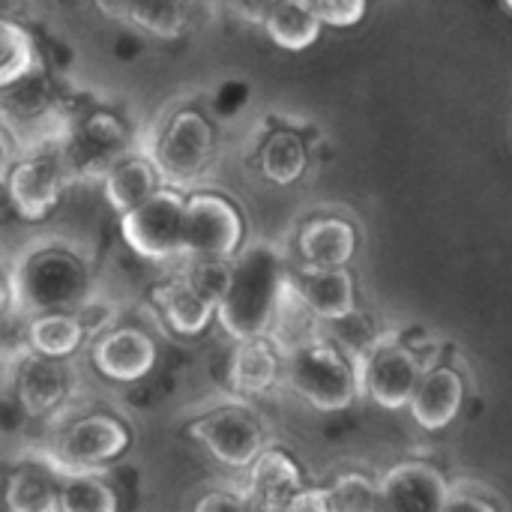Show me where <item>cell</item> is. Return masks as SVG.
<instances>
[{
    "label": "cell",
    "mask_w": 512,
    "mask_h": 512,
    "mask_svg": "<svg viewBox=\"0 0 512 512\" xmlns=\"http://www.w3.org/2000/svg\"><path fill=\"white\" fill-rule=\"evenodd\" d=\"M222 3L246 21H261L264 9L270 6V0H222Z\"/></svg>",
    "instance_id": "836d02e7"
},
{
    "label": "cell",
    "mask_w": 512,
    "mask_h": 512,
    "mask_svg": "<svg viewBox=\"0 0 512 512\" xmlns=\"http://www.w3.org/2000/svg\"><path fill=\"white\" fill-rule=\"evenodd\" d=\"M12 312V285L9 279L0 276V318H6Z\"/></svg>",
    "instance_id": "d590c367"
},
{
    "label": "cell",
    "mask_w": 512,
    "mask_h": 512,
    "mask_svg": "<svg viewBox=\"0 0 512 512\" xmlns=\"http://www.w3.org/2000/svg\"><path fill=\"white\" fill-rule=\"evenodd\" d=\"M246 225L237 204L219 192H186L183 216V258L231 261L243 249Z\"/></svg>",
    "instance_id": "52a82bcc"
},
{
    "label": "cell",
    "mask_w": 512,
    "mask_h": 512,
    "mask_svg": "<svg viewBox=\"0 0 512 512\" xmlns=\"http://www.w3.org/2000/svg\"><path fill=\"white\" fill-rule=\"evenodd\" d=\"M480 492H483V486H474V483H459V486H450L444 510H465V507H471V510L492 512L501 507V504H498L492 495H480Z\"/></svg>",
    "instance_id": "4dcf8cb0"
},
{
    "label": "cell",
    "mask_w": 512,
    "mask_h": 512,
    "mask_svg": "<svg viewBox=\"0 0 512 512\" xmlns=\"http://www.w3.org/2000/svg\"><path fill=\"white\" fill-rule=\"evenodd\" d=\"M159 351L150 333L141 327H111L90 345V363L93 369L114 384H135L144 381L156 369Z\"/></svg>",
    "instance_id": "7c38bea8"
},
{
    "label": "cell",
    "mask_w": 512,
    "mask_h": 512,
    "mask_svg": "<svg viewBox=\"0 0 512 512\" xmlns=\"http://www.w3.org/2000/svg\"><path fill=\"white\" fill-rule=\"evenodd\" d=\"M123 15L156 39H177L189 24L186 0H120Z\"/></svg>",
    "instance_id": "83f0119b"
},
{
    "label": "cell",
    "mask_w": 512,
    "mask_h": 512,
    "mask_svg": "<svg viewBox=\"0 0 512 512\" xmlns=\"http://www.w3.org/2000/svg\"><path fill=\"white\" fill-rule=\"evenodd\" d=\"M258 168L264 180L276 186H291L306 171V144L291 129H276L258 150Z\"/></svg>",
    "instance_id": "4316f807"
},
{
    "label": "cell",
    "mask_w": 512,
    "mask_h": 512,
    "mask_svg": "<svg viewBox=\"0 0 512 512\" xmlns=\"http://www.w3.org/2000/svg\"><path fill=\"white\" fill-rule=\"evenodd\" d=\"M288 510L327 512L330 510V495H327V489H300V492L291 498Z\"/></svg>",
    "instance_id": "d6a6232c"
},
{
    "label": "cell",
    "mask_w": 512,
    "mask_h": 512,
    "mask_svg": "<svg viewBox=\"0 0 512 512\" xmlns=\"http://www.w3.org/2000/svg\"><path fill=\"white\" fill-rule=\"evenodd\" d=\"M357 390L372 396L381 408L399 411L411 402L414 387L423 375L420 357L399 339H375L354 354Z\"/></svg>",
    "instance_id": "ba28073f"
},
{
    "label": "cell",
    "mask_w": 512,
    "mask_h": 512,
    "mask_svg": "<svg viewBox=\"0 0 512 512\" xmlns=\"http://www.w3.org/2000/svg\"><path fill=\"white\" fill-rule=\"evenodd\" d=\"M132 444L129 426L114 414H84L66 423L42 462L54 471H99L117 462Z\"/></svg>",
    "instance_id": "8992f818"
},
{
    "label": "cell",
    "mask_w": 512,
    "mask_h": 512,
    "mask_svg": "<svg viewBox=\"0 0 512 512\" xmlns=\"http://www.w3.org/2000/svg\"><path fill=\"white\" fill-rule=\"evenodd\" d=\"M153 306L165 327L180 339H195L216 321V297H210L186 270L153 285Z\"/></svg>",
    "instance_id": "4fadbf2b"
},
{
    "label": "cell",
    "mask_w": 512,
    "mask_h": 512,
    "mask_svg": "<svg viewBox=\"0 0 512 512\" xmlns=\"http://www.w3.org/2000/svg\"><path fill=\"white\" fill-rule=\"evenodd\" d=\"M306 489L297 462L285 450L264 447L246 468V498L258 510H288L291 498Z\"/></svg>",
    "instance_id": "e0dca14e"
},
{
    "label": "cell",
    "mask_w": 512,
    "mask_h": 512,
    "mask_svg": "<svg viewBox=\"0 0 512 512\" xmlns=\"http://www.w3.org/2000/svg\"><path fill=\"white\" fill-rule=\"evenodd\" d=\"M303 264L312 267H348L357 249V234L345 219H312L297 240Z\"/></svg>",
    "instance_id": "603a6c76"
},
{
    "label": "cell",
    "mask_w": 512,
    "mask_h": 512,
    "mask_svg": "<svg viewBox=\"0 0 512 512\" xmlns=\"http://www.w3.org/2000/svg\"><path fill=\"white\" fill-rule=\"evenodd\" d=\"M87 339L84 321L78 312L69 309H54V312H36L27 315L24 321V342L27 351L54 357V360H69Z\"/></svg>",
    "instance_id": "ffe728a7"
},
{
    "label": "cell",
    "mask_w": 512,
    "mask_h": 512,
    "mask_svg": "<svg viewBox=\"0 0 512 512\" xmlns=\"http://www.w3.org/2000/svg\"><path fill=\"white\" fill-rule=\"evenodd\" d=\"M321 21L330 27H354L366 15V0H312Z\"/></svg>",
    "instance_id": "f546056e"
},
{
    "label": "cell",
    "mask_w": 512,
    "mask_h": 512,
    "mask_svg": "<svg viewBox=\"0 0 512 512\" xmlns=\"http://www.w3.org/2000/svg\"><path fill=\"white\" fill-rule=\"evenodd\" d=\"M159 186H162V177H159L153 159L144 153H126L102 174V195L114 213L132 210L147 195H153Z\"/></svg>",
    "instance_id": "44dd1931"
},
{
    "label": "cell",
    "mask_w": 512,
    "mask_h": 512,
    "mask_svg": "<svg viewBox=\"0 0 512 512\" xmlns=\"http://www.w3.org/2000/svg\"><path fill=\"white\" fill-rule=\"evenodd\" d=\"M189 438L219 465L246 471L267 447L261 420L243 405H219L189 423Z\"/></svg>",
    "instance_id": "9c48e42d"
},
{
    "label": "cell",
    "mask_w": 512,
    "mask_h": 512,
    "mask_svg": "<svg viewBox=\"0 0 512 512\" xmlns=\"http://www.w3.org/2000/svg\"><path fill=\"white\" fill-rule=\"evenodd\" d=\"M12 309L24 315L69 309L78 312L90 300V267L63 243H39L27 249L12 276Z\"/></svg>",
    "instance_id": "7a4b0ae2"
},
{
    "label": "cell",
    "mask_w": 512,
    "mask_h": 512,
    "mask_svg": "<svg viewBox=\"0 0 512 512\" xmlns=\"http://www.w3.org/2000/svg\"><path fill=\"white\" fill-rule=\"evenodd\" d=\"M69 180H72V174L57 147V150H36L30 156L15 159L3 186H6L12 210L21 219L42 222L60 204Z\"/></svg>",
    "instance_id": "8fae6325"
},
{
    "label": "cell",
    "mask_w": 512,
    "mask_h": 512,
    "mask_svg": "<svg viewBox=\"0 0 512 512\" xmlns=\"http://www.w3.org/2000/svg\"><path fill=\"white\" fill-rule=\"evenodd\" d=\"M285 288L288 264L276 246L258 243L240 249L231 258L228 285L216 303V321L234 342L249 336H267L276 321Z\"/></svg>",
    "instance_id": "6da1fadb"
},
{
    "label": "cell",
    "mask_w": 512,
    "mask_h": 512,
    "mask_svg": "<svg viewBox=\"0 0 512 512\" xmlns=\"http://www.w3.org/2000/svg\"><path fill=\"white\" fill-rule=\"evenodd\" d=\"M264 33L285 51H306L321 36V15L312 0H270L261 15Z\"/></svg>",
    "instance_id": "7402d4cb"
},
{
    "label": "cell",
    "mask_w": 512,
    "mask_h": 512,
    "mask_svg": "<svg viewBox=\"0 0 512 512\" xmlns=\"http://www.w3.org/2000/svg\"><path fill=\"white\" fill-rule=\"evenodd\" d=\"M507 3H510V9H512V0H507Z\"/></svg>",
    "instance_id": "8d00e7d4"
},
{
    "label": "cell",
    "mask_w": 512,
    "mask_h": 512,
    "mask_svg": "<svg viewBox=\"0 0 512 512\" xmlns=\"http://www.w3.org/2000/svg\"><path fill=\"white\" fill-rule=\"evenodd\" d=\"M117 492L96 471L57 474V510L60 512H114Z\"/></svg>",
    "instance_id": "484cf974"
},
{
    "label": "cell",
    "mask_w": 512,
    "mask_h": 512,
    "mask_svg": "<svg viewBox=\"0 0 512 512\" xmlns=\"http://www.w3.org/2000/svg\"><path fill=\"white\" fill-rule=\"evenodd\" d=\"M288 276L294 294L318 321H345L354 315V279L345 267L303 264Z\"/></svg>",
    "instance_id": "9a60e30c"
},
{
    "label": "cell",
    "mask_w": 512,
    "mask_h": 512,
    "mask_svg": "<svg viewBox=\"0 0 512 512\" xmlns=\"http://www.w3.org/2000/svg\"><path fill=\"white\" fill-rule=\"evenodd\" d=\"M291 390L318 411H345L357 396V366L336 342L312 333L282 351Z\"/></svg>",
    "instance_id": "3957f363"
},
{
    "label": "cell",
    "mask_w": 512,
    "mask_h": 512,
    "mask_svg": "<svg viewBox=\"0 0 512 512\" xmlns=\"http://www.w3.org/2000/svg\"><path fill=\"white\" fill-rule=\"evenodd\" d=\"M183 216L186 192L162 183L141 204L120 213V237L138 258L165 264L183 258Z\"/></svg>",
    "instance_id": "5b68a950"
},
{
    "label": "cell",
    "mask_w": 512,
    "mask_h": 512,
    "mask_svg": "<svg viewBox=\"0 0 512 512\" xmlns=\"http://www.w3.org/2000/svg\"><path fill=\"white\" fill-rule=\"evenodd\" d=\"M450 483L426 462H405L378 483L381 510H444Z\"/></svg>",
    "instance_id": "2e32d148"
},
{
    "label": "cell",
    "mask_w": 512,
    "mask_h": 512,
    "mask_svg": "<svg viewBox=\"0 0 512 512\" xmlns=\"http://www.w3.org/2000/svg\"><path fill=\"white\" fill-rule=\"evenodd\" d=\"M282 360L285 354L273 342V336L237 339L228 360V387L237 396H264L279 381Z\"/></svg>",
    "instance_id": "ac0fdd59"
},
{
    "label": "cell",
    "mask_w": 512,
    "mask_h": 512,
    "mask_svg": "<svg viewBox=\"0 0 512 512\" xmlns=\"http://www.w3.org/2000/svg\"><path fill=\"white\" fill-rule=\"evenodd\" d=\"M330 510H381V495H378V486L363 477V474H345L339 477L330 489Z\"/></svg>",
    "instance_id": "f1b7e54d"
},
{
    "label": "cell",
    "mask_w": 512,
    "mask_h": 512,
    "mask_svg": "<svg viewBox=\"0 0 512 512\" xmlns=\"http://www.w3.org/2000/svg\"><path fill=\"white\" fill-rule=\"evenodd\" d=\"M72 393V375L63 360L42 354H21L15 363V399L27 417L57 414Z\"/></svg>",
    "instance_id": "5bb4252c"
},
{
    "label": "cell",
    "mask_w": 512,
    "mask_h": 512,
    "mask_svg": "<svg viewBox=\"0 0 512 512\" xmlns=\"http://www.w3.org/2000/svg\"><path fill=\"white\" fill-rule=\"evenodd\" d=\"M165 186L189 192L216 156V129L195 105L171 111L147 153Z\"/></svg>",
    "instance_id": "277c9868"
},
{
    "label": "cell",
    "mask_w": 512,
    "mask_h": 512,
    "mask_svg": "<svg viewBox=\"0 0 512 512\" xmlns=\"http://www.w3.org/2000/svg\"><path fill=\"white\" fill-rule=\"evenodd\" d=\"M15 159H18L15 141H12V135L6 132V126H0V183H6V174H9V168L15 165Z\"/></svg>",
    "instance_id": "e575fe53"
},
{
    "label": "cell",
    "mask_w": 512,
    "mask_h": 512,
    "mask_svg": "<svg viewBox=\"0 0 512 512\" xmlns=\"http://www.w3.org/2000/svg\"><path fill=\"white\" fill-rule=\"evenodd\" d=\"M3 504L12 512L57 510V474L42 465H21L3 483Z\"/></svg>",
    "instance_id": "cb8c5ba5"
},
{
    "label": "cell",
    "mask_w": 512,
    "mask_h": 512,
    "mask_svg": "<svg viewBox=\"0 0 512 512\" xmlns=\"http://www.w3.org/2000/svg\"><path fill=\"white\" fill-rule=\"evenodd\" d=\"M246 507H252L249 498H246V492H228V489H216V492H210V495H204V498L195 501V510L201 512L246 510Z\"/></svg>",
    "instance_id": "1f68e13d"
},
{
    "label": "cell",
    "mask_w": 512,
    "mask_h": 512,
    "mask_svg": "<svg viewBox=\"0 0 512 512\" xmlns=\"http://www.w3.org/2000/svg\"><path fill=\"white\" fill-rule=\"evenodd\" d=\"M462 399H465V384L462 378L453 372V369H423L417 387H414V396H411V414L417 420V426L429 429V432H438L444 426H450L462 408Z\"/></svg>",
    "instance_id": "d6986e66"
},
{
    "label": "cell",
    "mask_w": 512,
    "mask_h": 512,
    "mask_svg": "<svg viewBox=\"0 0 512 512\" xmlns=\"http://www.w3.org/2000/svg\"><path fill=\"white\" fill-rule=\"evenodd\" d=\"M36 66H39V51L33 33L21 21L0 12V93L33 75Z\"/></svg>",
    "instance_id": "d4e9b609"
},
{
    "label": "cell",
    "mask_w": 512,
    "mask_h": 512,
    "mask_svg": "<svg viewBox=\"0 0 512 512\" xmlns=\"http://www.w3.org/2000/svg\"><path fill=\"white\" fill-rule=\"evenodd\" d=\"M129 147H132V141H129L126 123L114 111L96 108L69 126V132L60 144V156L69 168L72 180H87V177L102 180V174L120 156H126Z\"/></svg>",
    "instance_id": "30bf717a"
}]
</instances>
